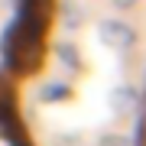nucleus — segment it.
Listing matches in <instances>:
<instances>
[{"instance_id":"f257e3e1","label":"nucleus","mask_w":146,"mask_h":146,"mask_svg":"<svg viewBox=\"0 0 146 146\" xmlns=\"http://www.w3.org/2000/svg\"><path fill=\"white\" fill-rule=\"evenodd\" d=\"M52 13H55V0H29V10L23 13L13 36V68L20 75L39 72L42 58H46L49 29H52Z\"/></svg>"},{"instance_id":"f03ea898","label":"nucleus","mask_w":146,"mask_h":146,"mask_svg":"<svg viewBox=\"0 0 146 146\" xmlns=\"http://www.w3.org/2000/svg\"><path fill=\"white\" fill-rule=\"evenodd\" d=\"M0 146H33L10 98H0Z\"/></svg>"},{"instance_id":"7ed1b4c3","label":"nucleus","mask_w":146,"mask_h":146,"mask_svg":"<svg viewBox=\"0 0 146 146\" xmlns=\"http://www.w3.org/2000/svg\"><path fill=\"white\" fill-rule=\"evenodd\" d=\"M143 146H146V127H143Z\"/></svg>"}]
</instances>
